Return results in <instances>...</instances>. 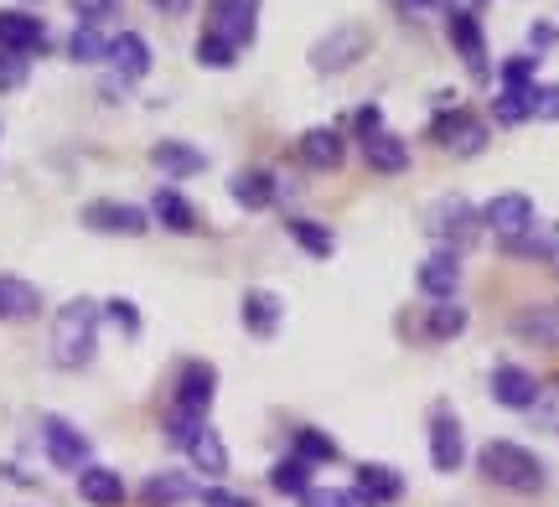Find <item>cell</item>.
<instances>
[{
  "label": "cell",
  "instance_id": "1",
  "mask_svg": "<svg viewBox=\"0 0 559 507\" xmlns=\"http://www.w3.org/2000/svg\"><path fill=\"white\" fill-rule=\"evenodd\" d=\"M52 363L58 367H88L94 363V352H99V305L88 301V295H73L68 305H58V316H52Z\"/></svg>",
  "mask_w": 559,
  "mask_h": 507
},
{
  "label": "cell",
  "instance_id": "47",
  "mask_svg": "<svg viewBox=\"0 0 559 507\" xmlns=\"http://www.w3.org/2000/svg\"><path fill=\"white\" fill-rule=\"evenodd\" d=\"M555 37H559L555 26H534V47H549V41H555Z\"/></svg>",
  "mask_w": 559,
  "mask_h": 507
},
{
  "label": "cell",
  "instance_id": "21",
  "mask_svg": "<svg viewBox=\"0 0 559 507\" xmlns=\"http://www.w3.org/2000/svg\"><path fill=\"white\" fill-rule=\"evenodd\" d=\"M362 161L373 166L379 177H400L409 166V145L400 135H389V130H373V135H362Z\"/></svg>",
  "mask_w": 559,
  "mask_h": 507
},
{
  "label": "cell",
  "instance_id": "23",
  "mask_svg": "<svg viewBox=\"0 0 559 507\" xmlns=\"http://www.w3.org/2000/svg\"><path fill=\"white\" fill-rule=\"evenodd\" d=\"M79 497L83 503H94V507H124V482H120V471H109V467H88L79 471Z\"/></svg>",
  "mask_w": 559,
  "mask_h": 507
},
{
  "label": "cell",
  "instance_id": "42",
  "mask_svg": "<svg viewBox=\"0 0 559 507\" xmlns=\"http://www.w3.org/2000/svg\"><path fill=\"white\" fill-rule=\"evenodd\" d=\"M202 507H254V497H243V492H228V487H207L198 492Z\"/></svg>",
  "mask_w": 559,
  "mask_h": 507
},
{
  "label": "cell",
  "instance_id": "27",
  "mask_svg": "<svg viewBox=\"0 0 559 507\" xmlns=\"http://www.w3.org/2000/svg\"><path fill=\"white\" fill-rule=\"evenodd\" d=\"M187 497H198L187 471H156V476H145V487H140V503L145 507H177V503H187Z\"/></svg>",
  "mask_w": 559,
  "mask_h": 507
},
{
  "label": "cell",
  "instance_id": "2",
  "mask_svg": "<svg viewBox=\"0 0 559 507\" xmlns=\"http://www.w3.org/2000/svg\"><path fill=\"white\" fill-rule=\"evenodd\" d=\"M477 471L492 487L523 492V497H528V492H544V482H549L544 461L528 446H519V440H487V446L477 450Z\"/></svg>",
  "mask_w": 559,
  "mask_h": 507
},
{
  "label": "cell",
  "instance_id": "32",
  "mask_svg": "<svg viewBox=\"0 0 559 507\" xmlns=\"http://www.w3.org/2000/svg\"><path fill=\"white\" fill-rule=\"evenodd\" d=\"M466 331V311L456 301H436L430 305V316H425V337H436V342H451Z\"/></svg>",
  "mask_w": 559,
  "mask_h": 507
},
{
  "label": "cell",
  "instance_id": "28",
  "mask_svg": "<svg viewBox=\"0 0 559 507\" xmlns=\"http://www.w3.org/2000/svg\"><path fill=\"white\" fill-rule=\"evenodd\" d=\"M37 311H41L37 285L16 280V275H0V322H32Z\"/></svg>",
  "mask_w": 559,
  "mask_h": 507
},
{
  "label": "cell",
  "instance_id": "38",
  "mask_svg": "<svg viewBox=\"0 0 559 507\" xmlns=\"http://www.w3.org/2000/svg\"><path fill=\"white\" fill-rule=\"evenodd\" d=\"M26 79H32V58H21V52H0V94L26 88Z\"/></svg>",
  "mask_w": 559,
  "mask_h": 507
},
{
  "label": "cell",
  "instance_id": "43",
  "mask_svg": "<svg viewBox=\"0 0 559 507\" xmlns=\"http://www.w3.org/2000/svg\"><path fill=\"white\" fill-rule=\"evenodd\" d=\"M79 5V16H83V26H99L109 11H115V0H73Z\"/></svg>",
  "mask_w": 559,
  "mask_h": 507
},
{
  "label": "cell",
  "instance_id": "18",
  "mask_svg": "<svg viewBox=\"0 0 559 507\" xmlns=\"http://www.w3.org/2000/svg\"><path fill=\"white\" fill-rule=\"evenodd\" d=\"M513 337H523L528 347H559V301L519 311L513 316Z\"/></svg>",
  "mask_w": 559,
  "mask_h": 507
},
{
  "label": "cell",
  "instance_id": "31",
  "mask_svg": "<svg viewBox=\"0 0 559 507\" xmlns=\"http://www.w3.org/2000/svg\"><path fill=\"white\" fill-rule=\"evenodd\" d=\"M534 94H539V83H528V88H502L498 104H492L498 124H523V120H534Z\"/></svg>",
  "mask_w": 559,
  "mask_h": 507
},
{
  "label": "cell",
  "instance_id": "14",
  "mask_svg": "<svg viewBox=\"0 0 559 507\" xmlns=\"http://www.w3.org/2000/svg\"><path fill=\"white\" fill-rule=\"evenodd\" d=\"M445 32H451V47L461 52V62H466L472 73H487V37H481V21L472 16V11L451 5V11H445Z\"/></svg>",
  "mask_w": 559,
  "mask_h": 507
},
{
  "label": "cell",
  "instance_id": "12",
  "mask_svg": "<svg viewBox=\"0 0 559 507\" xmlns=\"http://www.w3.org/2000/svg\"><path fill=\"white\" fill-rule=\"evenodd\" d=\"M461 461H466V435H461V420L440 405L436 414H430V467L436 471H461Z\"/></svg>",
  "mask_w": 559,
  "mask_h": 507
},
{
  "label": "cell",
  "instance_id": "30",
  "mask_svg": "<svg viewBox=\"0 0 559 507\" xmlns=\"http://www.w3.org/2000/svg\"><path fill=\"white\" fill-rule=\"evenodd\" d=\"M290 239H296L311 259H332V249H337V239H332V228L326 224H311V218H290Z\"/></svg>",
  "mask_w": 559,
  "mask_h": 507
},
{
  "label": "cell",
  "instance_id": "16",
  "mask_svg": "<svg viewBox=\"0 0 559 507\" xmlns=\"http://www.w3.org/2000/svg\"><path fill=\"white\" fill-rule=\"evenodd\" d=\"M419 290L430 295V301H451L461 290V259L451 254V249H436V254H425V264H419Z\"/></svg>",
  "mask_w": 559,
  "mask_h": 507
},
{
  "label": "cell",
  "instance_id": "4",
  "mask_svg": "<svg viewBox=\"0 0 559 507\" xmlns=\"http://www.w3.org/2000/svg\"><path fill=\"white\" fill-rule=\"evenodd\" d=\"M368 47H373V32H368V26H358V21H347V26L326 32V37L311 47V68L332 79V73H342V68H353Z\"/></svg>",
  "mask_w": 559,
  "mask_h": 507
},
{
  "label": "cell",
  "instance_id": "26",
  "mask_svg": "<svg viewBox=\"0 0 559 507\" xmlns=\"http://www.w3.org/2000/svg\"><path fill=\"white\" fill-rule=\"evenodd\" d=\"M187 456H192V471H207V476H223V471H228V446H223V435L207 425V420L192 430Z\"/></svg>",
  "mask_w": 559,
  "mask_h": 507
},
{
  "label": "cell",
  "instance_id": "3",
  "mask_svg": "<svg viewBox=\"0 0 559 507\" xmlns=\"http://www.w3.org/2000/svg\"><path fill=\"white\" fill-rule=\"evenodd\" d=\"M425 228H430V239H440V249L461 254V249H472L481 239V213L466 197H440L425 213Z\"/></svg>",
  "mask_w": 559,
  "mask_h": 507
},
{
  "label": "cell",
  "instance_id": "48",
  "mask_svg": "<svg viewBox=\"0 0 559 507\" xmlns=\"http://www.w3.org/2000/svg\"><path fill=\"white\" fill-rule=\"evenodd\" d=\"M32 5H37V0H32Z\"/></svg>",
  "mask_w": 559,
  "mask_h": 507
},
{
  "label": "cell",
  "instance_id": "39",
  "mask_svg": "<svg viewBox=\"0 0 559 507\" xmlns=\"http://www.w3.org/2000/svg\"><path fill=\"white\" fill-rule=\"evenodd\" d=\"M534 73H539V58H534V52H519V58L502 62V88H528Z\"/></svg>",
  "mask_w": 559,
  "mask_h": 507
},
{
  "label": "cell",
  "instance_id": "10",
  "mask_svg": "<svg viewBox=\"0 0 559 507\" xmlns=\"http://www.w3.org/2000/svg\"><path fill=\"white\" fill-rule=\"evenodd\" d=\"M47 21L32 11H0V52H21V58H37L47 52Z\"/></svg>",
  "mask_w": 559,
  "mask_h": 507
},
{
  "label": "cell",
  "instance_id": "33",
  "mask_svg": "<svg viewBox=\"0 0 559 507\" xmlns=\"http://www.w3.org/2000/svg\"><path fill=\"white\" fill-rule=\"evenodd\" d=\"M296 461L300 467H326V461H337V440L326 430H296Z\"/></svg>",
  "mask_w": 559,
  "mask_h": 507
},
{
  "label": "cell",
  "instance_id": "20",
  "mask_svg": "<svg viewBox=\"0 0 559 507\" xmlns=\"http://www.w3.org/2000/svg\"><path fill=\"white\" fill-rule=\"evenodd\" d=\"M151 166L166 171V177H198V171H207V156L192 141H156L151 145Z\"/></svg>",
  "mask_w": 559,
  "mask_h": 507
},
{
  "label": "cell",
  "instance_id": "37",
  "mask_svg": "<svg viewBox=\"0 0 559 507\" xmlns=\"http://www.w3.org/2000/svg\"><path fill=\"white\" fill-rule=\"evenodd\" d=\"M300 507H368V503L347 487H306L300 492Z\"/></svg>",
  "mask_w": 559,
  "mask_h": 507
},
{
  "label": "cell",
  "instance_id": "17",
  "mask_svg": "<svg viewBox=\"0 0 559 507\" xmlns=\"http://www.w3.org/2000/svg\"><path fill=\"white\" fill-rule=\"evenodd\" d=\"M104 62H109L124 83H140L145 73H151V41L140 37V32H115V37H109V58Z\"/></svg>",
  "mask_w": 559,
  "mask_h": 507
},
{
  "label": "cell",
  "instance_id": "19",
  "mask_svg": "<svg viewBox=\"0 0 559 507\" xmlns=\"http://www.w3.org/2000/svg\"><path fill=\"white\" fill-rule=\"evenodd\" d=\"M368 507H389V503H400L404 497V476L400 471H389L379 467V461H362L358 467V487H353Z\"/></svg>",
  "mask_w": 559,
  "mask_h": 507
},
{
  "label": "cell",
  "instance_id": "6",
  "mask_svg": "<svg viewBox=\"0 0 559 507\" xmlns=\"http://www.w3.org/2000/svg\"><path fill=\"white\" fill-rule=\"evenodd\" d=\"M430 141L445 145L451 156H477L481 145H487V130H481V120L472 114V109H445V114H436V124H430Z\"/></svg>",
  "mask_w": 559,
  "mask_h": 507
},
{
  "label": "cell",
  "instance_id": "24",
  "mask_svg": "<svg viewBox=\"0 0 559 507\" xmlns=\"http://www.w3.org/2000/svg\"><path fill=\"white\" fill-rule=\"evenodd\" d=\"M228 192H234V203H239L243 213H264V207L280 197V182L270 171H254V166H249V171H239V177L228 182Z\"/></svg>",
  "mask_w": 559,
  "mask_h": 507
},
{
  "label": "cell",
  "instance_id": "9",
  "mask_svg": "<svg viewBox=\"0 0 559 507\" xmlns=\"http://www.w3.org/2000/svg\"><path fill=\"white\" fill-rule=\"evenodd\" d=\"M218 399V367L213 363H187L177 373V409L181 414H198L207 420V409Z\"/></svg>",
  "mask_w": 559,
  "mask_h": 507
},
{
  "label": "cell",
  "instance_id": "5",
  "mask_svg": "<svg viewBox=\"0 0 559 507\" xmlns=\"http://www.w3.org/2000/svg\"><path fill=\"white\" fill-rule=\"evenodd\" d=\"M41 446H47V461L58 471L88 467V435H83L73 420H62V414H47V420H41Z\"/></svg>",
  "mask_w": 559,
  "mask_h": 507
},
{
  "label": "cell",
  "instance_id": "36",
  "mask_svg": "<svg viewBox=\"0 0 559 507\" xmlns=\"http://www.w3.org/2000/svg\"><path fill=\"white\" fill-rule=\"evenodd\" d=\"M198 62L202 68H234V62H239V47L223 41L218 32H202L198 37Z\"/></svg>",
  "mask_w": 559,
  "mask_h": 507
},
{
  "label": "cell",
  "instance_id": "46",
  "mask_svg": "<svg viewBox=\"0 0 559 507\" xmlns=\"http://www.w3.org/2000/svg\"><path fill=\"white\" fill-rule=\"evenodd\" d=\"M404 11H436V5H445L451 11V0H400Z\"/></svg>",
  "mask_w": 559,
  "mask_h": 507
},
{
  "label": "cell",
  "instance_id": "45",
  "mask_svg": "<svg viewBox=\"0 0 559 507\" xmlns=\"http://www.w3.org/2000/svg\"><path fill=\"white\" fill-rule=\"evenodd\" d=\"M151 5H156L160 16H187L192 11V0H151Z\"/></svg>",
  "mask_w": 559,
  "mask_h": 507
},
{
  "label": "cell",
  "instance_id": "7",
  "mask_svg": "<svg viewBox=\"0 0 559 507\" xmlns=\"http://www.w3.org/2000/svg\"><path fill=\"white\" fill-rule=\"evenodd\" d=\"M83 228L115 233V239H140V233L151 228V213L135 207V203H109V197H99V203L83 207Z\"/></svg>",
  "mask_w": 559,
  "mask_h": 507
},
{
  "label": "cell",
  "instance_id": "40",
  "mask_svg": "<svg viewBox=\"0 0 559 507\" xmlns=\"http://www.w3.org/2000/svg\"><path fill=\"white\" fill-rule=\"evenodd\" d=\"M99 316H109V322L120 326L124 337H140V311H135V301L115 295V301H104V305H99Z\"/></svg>",
  "mask_w": 559,
  "mask_h": 507
},
{
  "label": "cell",
  "instance_id": "22",
  "mask_svg": "<svg viewBox=\"0 0 559 507\" xmlns=\"http://www.w3.org/2000/svg\"><path fill=\"white\" fill-rule=\"evenodd\" d=\"M239 316H243V326H249V337H275L280 331V295L275 290H243V305H239Z\"/></svg>",
  "mask_w": 559,
  "mask_h": 507
},
{
  "label": "cell",
  "instance_id": "25",
  "mask_svg": "<svg viewBox=\"0 0 559 507\" xmlns=\"http://www.w3.org/2000/svg\"><path fill=\"white\" fill-rule=\"evenodd\" d=\"M151 218L160 228H171V233H198V207L187 203L177 186H160L156 197H151Z\"/></svg>",
  "mask_w": 559,
  "mask_h": 507
},
{
  "label": "cell",
  "instance_id": "13",
  "mask_svg": "<svg viewBox=\"0 0 559 507\" xmlns=\"http://www.w3.org/2000/svg\"><path fill=\"white\" fill-rule=\"evenodd\" d=\"M528 224H534V203L523 192H498L492 203L481 207V228H492L498 239H519Z\"/></svg>",
  "mask_w": 559,
  "mask_h": 507
},
{
  "label": "cell",
  "instance_id": "41",
  "mask_svg": "<svg viewBox=\"0 0 559 507\" xmlns=\"http://www.w3.org/2000/svg\"><path fill=\"white\" fill-rule=\"evenodd\" d=\"M534 120H555L559 124V83H544L534 94Z\"/></svg>",
  "mask_w": 559,
  "mask_h": 507
},
{
  "label": "cell",
  "instance_id": "15",
  "mask_svg": "<svg viewBox=\"0 0 559 507\" xmlns=\"http://www.w3.org/2000/svg\"><path fill=\"white\" fill-rule=\"evenodd\" d=\"M492 399L502 409H534L539 405V378L519 363H498L492 367Z\"/></svg>",
  "mask_w": 559,
  "mask_h": 507
},
{
  "label": "cell",
  "instance_id": "8",
  "mask_svg": "<svg viewBox=\"0 0 559 507\" xmlns=\"http://www.w3.org/2000/svg\"><path fill=\"white\" fill-rule=\"evenodd\" d=\"M207 11H213V26H207V32H218V37L234 41V47H249V41H254L260 0H207Z\"/></svg>",
  "mask_w": 559,
  "mask_h": 507
},
{
  "label": "cell",
  "instance_id": "44",
  "mask_svg": "<svg viewBox=\"0 0 559 507\" xmlns=\"http://www.w3.org/2000/svg\"><path fill=\"white\" fill-rule=\"evenodd\" d=\"M373 130H379V109L368 104V109H358V141L362 135H373Z\"/></svg>",
  "mask_w": 559,
  "mask_h": 507
},
{
  "label": "cell",
  "instance_id": "34",
  "mask_svg": "<svg viewBox=\"0 0 559 507\" xmlns=\"http://www.w3.org/2000/svg\"><path fill=\"white\" fill-rule=\"evenodd\" d=\"M68 58L73 62H104L109 58V37H104L99 26H83L79 21V32L68 37Z\"/></svg>",
  "mask_w": 559,
  "mask_h": 507
},
{
  "label": "cell",
  "instance_id": "11",
  "mask_svg": "<svg viewBox=\"0 0 559 507\" xmlns=\"http://www.w3.org/2000/svg\"><path fill=\"white\" fill-rule=\"evenodd\" d=\"M508 259H534V264H555L559 269V224L555 218H534L519 239H502Z\"/></svg>",
  "mask_w": 559,
  "mask_h": 507
},
{
  "label": "cell",
  "instance_id": "35",
  "mask_svg": "<svg viewBox=\"0 0 559 507\" xmlns=\"http://www.w3.org/2000/svg\"><path fill=\"white\" fill-rule=\"evenodd\" d=\"M270 487L285 492V497H300V492L311 487V467H300L296 456H290V461H275V467H270Z\"/></svg>",
  "mask_w": 559,
  "mask_h": 507
},
{
  "label": "cell",
  "instance_id": "29",
  "mask_svg": "<svg viewBox=\"0 0 559 507\" xmlns=\"http://www.w3.org/2000/svg\"><path fill=\"white\" fill-rule=\"evenodd\" d=\"M342 156H347V145H342L337 130H306L300 135V161L311 171H337Z\"/></svg>",
  "mask_w": 559,
  "mask_h": 507
}]
</instances>
